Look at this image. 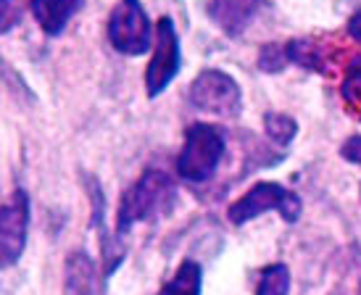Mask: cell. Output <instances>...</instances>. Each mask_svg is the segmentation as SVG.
<instances>
[{"label": "cell", "mask_w": 361, "mask_h": 295, "mask_svg": "<svg viewBox=\"0 0 361 295\" xmlns=\"http://www.w3.org/2000/svg\"><path fill=\"white\" fill-rule=\"evenodd\" d=\"M174 201H177V187L169 174L161 169L142 172L121 195L119 214H116V237H124L135 224L169 214Z\"/></svg>", "instance_id": "6da1fadb"}, {"label": "cell", "mask_w": 361, "mask_h": 295, "mask_svg": "<svg viewBox=\"0 0 361 295\" xmlns=\"http://www.w3.org/2000/svg\"><path fill=\"white\" fill-rule=\"evenodd\" d=\"M224 132L214 124H190L185 130V143L177 156V172L188 182H206L219 169L224 158Z\"/></svg>", "instance_id": "7a4b0ae2"}, {"label": "cell", "mask_w": 361, "mask_h": 295, "mask_svg": "<svg viewBox=\"0 0 361 295\" xmlns=\"http://www.w3.org/2000/svg\"><path fill=\"white\" fill-rule=\"evenodd\" d=\"M106 34L114 51L121 56H142L153 45V27L140 0H119L116 8L111 11Z\"/></svg>", "instance_id": "3957f363"}, {"label": "cell", "mask_w": 361, "mask_h": 295, "mask_svg": "<svg viewBox=\"0 0 361 295\" xmlns=\"http://www.w3.org/2000/svg\"><path fill=\"white\" fill-rule=\"evenodd\" d=\"M271 208L280 211L285 222H298V216H301V198L277 182H259L227 208V216H230L232 224L240 227V224L251 222V219L267 214Z\"/></svg>", "instance_id": "277c9868"}, {"label": "cell", "mask_w": 361, "mask_h": 295, "mask_svg": "<svg viewBox=\"0 0 361 295\" xmlns=\"http://www.w3.org/2000/svg\"><path fill=\"white\" fill-rule=\"evenodd\" d=\"M182 53L180 34L174 30V21L169 16H161L156 21V40H153V56L145 69V92L148 98H156L171 84V80L180 74Z\"/></svg>", "instance_id": "5b68a950"}, {"label": "cell", "mask_w": 361, "mask_h": 295, "mask_svg": "<svg viewBox=\"0 0 361 295\" xmlns=\"http://www.w3.org/2000/svg\"><path fill=\"white\" fill-rule=\"evenodd\" d=\"M190 103L198 111L214 116H238L243 106V95L238 82L227 72L206 69L190 84Z\"/></svg>", "instance_id": "8992f818"}, {"label": "cell", "mask_w": 361, "mask_h": 295, "mask_svg": "<svg viewBox=\"0 0 361 295\" xmlns=\"http://www.w3.org/2000/svg\"><path fill=\"white\" fill-rule=\"evenodd\" d=\"M30 234V198L16 190L8 203L0 206V272L19 264Z\"/></svg>", "instance_id": "52a82bcc"}, {"label": "cell", "mask_w": 361, "mask_h": 295, "mask_svg": "<svg viewBox=\"0 0 361 295\" xmlns=\"http://www.w3.org/2000/svg\"><path fill=\"white\" fill-rule=\"evenodd\" d=\"M63 293L66 295H103L101 275L95 261L85 251H71L63 264Z\"/></svg>", "instance_id": "ba28073f"}, {"label": "cell", "mask_w": 361, "mask_h": 295, "mask_svg": "<svg viewBox=\"0 0 361 295\" xmlns=\"http://www.w3.org/2000/svg\"><path fill=\"white\" fill-rule=\"evenodd\" d=\"M259 6L261 0H209V16L221 32L235 37L248 27Z\"/></svg>", "instance_id": "9c48e42d"}, {"label": "cell", "mask_w": 361, "mask_h": 295, "mask_svg": "<svg viewBox=\"0 0 361 295\" xmlns=\"http://www.w3.org/2000/svg\"><path fill=\"white\" fill-rule=\"evenodd\" d=\"M30 8L40 30L56 37L66 30L71 16L82 8V0H30Z\"/></svg>", "instance_id": "30bf717a"}, {"label": "cell", "mask_w": 361, "mask_h": 295, "mask_svg": "<svg viewBox=\"0 0 361 295\" xmlns=\"http://www.w3.org/2000/svg\"><path fill=\"white\" fill-rule=\"evenodd\" d=\"M201 285H203V272L201 266L195 261H182L180 269L174 272L166 285L161 287L159 295H201Z\"/></svg>", "instance_id": "8fae6325"}, {"label": "cell", "mask_w": 361, "mask_h": 295, "mask_svg": "<svg viewBox=\"0 0 361 295\" xmlns=\"http://www.w3.org/2000/svg\"><path fill=\"white\" fill-rule=\"evenodd\" d=\"M290 293V269L285 264H271L261 272L256 295H288Z\"/></svg>", "instance_id": "7c38bea8"}, {"label": "cell", "mask_w": 361, "mask_h": 295, "mask_svg": "<svg viewBox=\"0 0 361 295\" xmlns=\"http://www.w3.org/2000/svg\"><path fill=\"white\" fill-rule=\"evenodd\" d=\"M288 56H290V63L306 66V69H314V72H324L322 51L311 40H290L288 42Z\"/></svg>", "instance_id": "4fadbf2b"}, {"label": "cell", "mask_w": 361, "mask_h": 295, "mask_svg": "<svg viewBox=\"0 0 361 295\" xmlns=\"http://www.w3.org/2000/svg\"><path fill=\"white\" fill-rule=\"evenodd\" d=\"M264 127H267V134L277 145H290V140L298 134V124L293 122L288 113H267Z\"/></svg>", "instance_id": "5bb4252c"}, {"label": "cell", "mask_w": 361, "mask_h": 295, "mask_svg": "<svg viewBox=\"0 0 361 295\" xmlns=\"http://www.w3.org/2000/svg\"><path fill=\"white\" fill-rule=\"evenodd\" d=\"M290 63V56H288V42H269L264 45L259 53V69L264 72H280Z\"/></svg>", "instance_id": "9a60e30c"}, {"label": "cell", "mask_w": 361, "mask_h": 295, "mask_svg": "<svg viewBox=\"0 0 361 295\" xmlns=\"http://www.w3.org/2000/svg\"><path fill=\"white\" fill-rule=\"evenodd\" d=\"M343 98L356 106L361 101V56H356L348 69H345V80H343Z\"/></svg>", "instance_id": "2e32d148"}, {"label": "cell", "mask_w": 361, "mask_h": 295, "mask_svg": "<svg viewBox=\"0 0 361 295\" xmlns=\"http://www.w3.org/2000/svg\"><path fill=\"white\" fill-rule=\"evenodd\" d=\"M21 24V3L19 0H0V34L16 30Z\"/></svg>", "instance_id": "e0dca14e"}, {"label": "cell", "mask_w": 361, "mask_h": 295, "mask_svg": "<svg viewBox=\"0 0 361 295\" xmlns=\"http://www.w3.org/2000/svg\"><path fill=\"white\" fill-rule=\"evenodd\" d=\"M341 156L345 158V161L359 163L361 166V134H353V137H348V140L343 143Z\"/></svg>", "instance_id": "ac0fdd59"}, {"label": "cell", "mask_w": 361, "mask_h": 295, "mask_svg": "<svg viewBox=\"0 0 361 295\" xmlns=\"http://www.w3.org/2000/svg\"><path fill=\"white\" fill-rule=\"evenodd\" d=\"M348 34H351L353 40H359V42H361V11L351 19V24H348Z\"/></svg>", "instance_id": "d6986e66"}]
</instances>
